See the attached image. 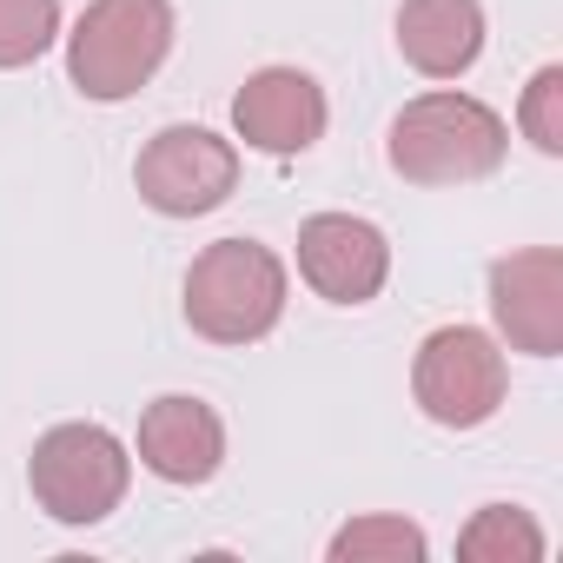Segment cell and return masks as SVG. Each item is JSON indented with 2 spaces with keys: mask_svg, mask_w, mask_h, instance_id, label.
Instances as JSON below:
<instances>
[{
  "mask_svg": "<svg viewBox=\"0 0 563 563\" xmlns=\"http://www.w3.org/2000/svg\"><path fill=\"white\" fill-rule=\"evenodd\" d=\"M504 153H510L504 113L457 87L405 100V113L385 133V159L405 186H477L504 166Z\"/></svg>",
  "mask_w": 563,
  "mask_h": 563,
  "instance_id": "1",
  "label": "cell"
},
{
  "mask_svg": "<svg viewBox=\"0 0 563 563\" xmlns=\"http://www.w3.org/2000/svg\"><path fill=\"white\" fill-rule=\"evenodd\" d=\"M286 258L258 239H212L186 272V325L212 345H258L286 319Z\"/></svg>",
  "mask_w": 563,
  "mask_h": 563,
  "instance_id": "2",
  "label": "cell"
},
{
  "mask_svg": "<svg viewBox=\"0 0 563 563\" xmlns=\"http://www.w3.org/2000/svg\"><path fill=\"white\" fill-rule=\"evenodd\" d=\"M173 34V0H87V14L67 34V80L93 107H120L166 67Z\"/></svg>",
  "mask_w": 563,
  "mask_h": 563,
  "instance_id": "3",
  "label": "cell"
},
{
  "mask_svg": "<svg viewBox=\"0 0 563 563\" xmlns=\"http://www.w3.org/2000/svg\"><path fill=\"white\" fill-rule=\"evenodd\" d=\"M126 484H133V451L107 424H54V431L34 438L27 490L54 523L87 530V523L113 517Z\"/></svg>",
  "mask_w": 563,
  "mask_h": 563,
  "instance_id": "4",
  "label": "cell"
},
{
  "mask_svg": "<svg viewBox=\"0 0 563 563\" xmlns=\"http://www.w3.org/2000/svg\"><path fill=\"white\" fill-rule=\"evenodd\" d=\"M411 398L444 431H477L510 398V365L490 332L477 325H438L411 358Z\"/></svg>",
  "mask_w": 563,
  "mask_h": 563,
  "instance_id": "5",
  "label": "cell"
},
{
  "mask_svg": "<svg viewBox=\"0 0 563 563\" xmlns=\"http://www.w3.org/2000/svg\"><path fill=\"white\" fill-rule=\"evenodd\" d=\"M133 186L159 219L219 212L239 186V146L212 126H159L133 159Z\"/></svg>",
  "mask_w": 563,
  "mask_h": 563,
  "instance_id": "6",
  "label": "cell"
},
{
  "mask_svg": "<svg viewBox=\"0 0 563 563\" xmlns=\"http://www.w3.org/2000/svg\"><path fill=\"white\" fill-rule=\"evenodd\" d=\"M299 278L325 306H372L391 278V239L358 212H312L299 225Z\"/></svg>",
  "mask_w": 563,
  "mask_h": 563,
  "instance_id": "7",
  "label": "cell"
},
{
  "mask_svg": "<svg viewBox=\"0 0 563 563\" xmlns=\"http://www.w3.org/2000/svg\"><path fill=\"white\" fill-rule=\"evenodd\" d=\"M325 87L306 74V67H258L245 74V87L232 93V133L252 146V153H272V159H299L325 140Z\"/></svg>",
  "mask_w": 563,
  "mask_h": 563,
  "instance_id": "8",
  "label": "cell"
},
{
  "mask_svg": "<svg viewBox=\"0 0 563 563\" xmlns=\"http://www.w3.org/2000/svg\"><path fill=\"white\" fill-rule=\"evenodd\" d=\"M490 319L510 339V352L556 358L563 352V252L523 245L490 265Z\"/></svg>",
  "mask_w": 563,
  "mask_h": 563,
  "instance_id": "9",
  "label": "cell"
},
{
  "mask_svg": "<svg viewBox=\"0 0 563 563\" xmlns=\"http://www.w3.org/2000/svg\"><path fill=\"white\" fill-rule=\"evenodd\" d=\"M133 451H140V464L159 484H179V490L212 484L219 464H225V418L206 398H192V391H166V398H153L140 411Z\"/></svg>",
  "mask_w": 563,
  "mask_h": 563,
  "instance_id": "10",
  "label": "cell"
},
{
  "mask_svg": "<svg viewBox=\"0 0 563 563\" xmlns=\"http://www.w3.org/2000/svg\"><path fill=\"white\" fill-rule=\"evenodd\" d=\"M398 54L424 80H464L484 54V0H405Z\"/></svg>",
  "mask_w": 563,
  "mask_h": 563,
  "instance_id": "11",
  "label": "cell"
},
{
  "mask_svg": "<svg viewBox=\"0 0 563 563\" xmlns=\"http://www.w3.org/2000/svg\"><path fill=\"white\" fill-rule=\"evenodd\" d=\"M550 550V537L537 530L530 510L517 504H484L464 530H457V556L464 563H537Z\"/></svg>",
  "mask_w": 563,
  "mask_h": 563,
  "instance_id": "12",
  "label": "cell"
},
{
  "mask_svg": "<svg viewBox=\"0 0 563 563\" xmlns=\"http://www.w3.org/2000/svg\"><path fill=\"white\" fill-rule=\"evenodd\" d=\"M424 550H431V537H424L411 517H391V510L352 517V523L325 543L332 563H424Z\"/></svg>",
  "mask_w": 563,
  "mask_h": 563,
  "instance_id": "13",
  "label": "cell"
},
{
  "mask_svg": "<svg viewBox=\"0 0 563 563\" xmlns=\"http://www.w3.org/2000/svg\"><path fill=\"white\" fill-rule=\"evenodd\" d=\"M60 41V0H0V74L34 67Z\"/></svg>",
  "mask_w": 563,
  "mask_h": 563,
  "instance_id": "14",
  "label": "cell"
},
{
  "mask_svg": "<svg viewBox=\"0 0 563 563\" xmlns=\"http://www.w3.org/2000/svg\"><path fill=\"white\" fill-rule=\"evenodd\" d=\"M517 126H523V140H530L543 159L563 153V67H537V74H530L523 107H517Z\"/></svg>",
  "mask_w": 563,
  "mask_h": 563,
  "instance_id": "15",
  "label": "cell"
}]
</instances>
